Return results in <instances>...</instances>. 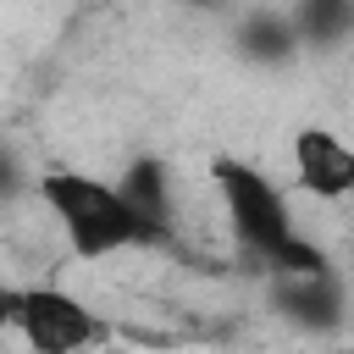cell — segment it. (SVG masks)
I'll return each instance as SVG.
<instances>
[{
    "mask_svg": "<svg viewBox=\"0 0 354 354\" xmlns=\"http://www.w3.org/2000/svg\"><path fill=\"white\" fill-rule=\"evenodd\" d=\"M271 299L277 310L304 326V332H337L343 326V277L337 271H321V277H282L271 282Z\"/></svg>",
    "mask_w": 354,
    "mask_h": 354,
    "instance_id": "cell-5",
    "label": "cell"
},
{
    "mask_svg": "<svg viewBox=\"0 0 354 354\" xmlns=\"http://www.w3.org/2000/svg\"><path fill=\"white\" fill-rule=\"evenodd\" d=\"M293 177L304 194H315L326 205L354 199V144L326 127H299L293 133Z\"/></svg>",
    "mask_w": 354,
    "mask_h": 354,
    "instance_id": "cell-4",
    "label": "cell"
},
{
    "mask_svg": "<svg viewBox=\"0 0 354 354\" xmlns=\"http://www.w3.org/2000/svg\"><path fill=\"white\" fill-rule=\"evenodd\" d=\"M6 326L33 348V354H88L111 343V321L83 304L77 293L55 288V282H33V288H6L0 299Z\"/></svg>",
    "mask_w": 354,
    "mask_h": 354,
    "instance_id": "cell-3",
    "label": "cell"
},
{
    "mask_svg": "<svg viewBox=\"0 0 354 354\" xmlns=\"http://www.w3.org/2000/svg\"><path fill=\"white\" fill-rule=\"evenodd\" d=\"M39 205L50 210V221L61 227L77 260H116V254H144V249L171 243V232L155 227L116 183L88 177V171H44Z\"/></svg>",
    "mask_w": 354,
    "mask_h": 354,
    "instance_id": "cell-2",
    "label": "cell"
},
{
    "mask_svg": "<svg viewBox=\"0 0 354 354\" xmlns=\"http://www.w3.org/2000/svg\"><path fill=\"white\" fill-rule=\"evenodd\" d=\"M188 6H205V0H188Z\"/></svg>",
    "mask_w": 354,
    "mask_h": 354,
    "instance_id": "cell-9",
    "label": "cell"
},
{
    "mask_svg": "<svg viewBox=\"0 0 354 354\" xmlns=\"http://www.w3.org/2000/svg\"><path fill=\"white\" fill-rule=\"evenodd\" d=\"M354 28V0H299V33L310 44H337Z\"/></svg>",
    "mask_w": 354,
    "mask_h": 354,
    "instance_id": "cell-7",
    "label": "cell"
},
{
    "mask_svg": "<svg viewBox=\"0 0 354 354\" xmlns=\"http://www.w3.org/2000/svg\"><path fill=\"white\" fill-rule=\"evenodd\" d=\"M238 44H243L249 61H282V55H293L299 33H293L282 17H249L243 33H238Z\"/></svg>",
    "mask_w": 354,
    "mask_h": 354,
    "instance_id": "cell-8",
    "label": "cell"
},
{
    "mask_svg": "<svg viewBox=\"0 0 354 354\" xmlns=\"http://www.w3.org/2000/svg\"><path fill=\"white\" fill-rule=\"evenodd\" d=\"M210 177H216V194H221L232 243H238L271 282L332 271L326 249L299 232L293 205H288V194H282V183H277L271 171H260L254 160H238V155H216V160H210Z\"/></svg>",
    "mask_w": 354,
    "mask_h": 354,
    "instance_id": "cell-1",
    "label": "cell"
},
{
    "mask_svg": "<svg viewBox=\"0 0 354 354\" xmlns=\"http://www.w3.org/2000/svg\"><path fill=\"white\" fill-rule=\"evenodd\" d=\"M116 188L155 221V227H166L171 232V216H177V199H171V177H166V166L155 160V155H138L122 177H116Z\"/></svg>",
    "mask_w": 354,
    "mask_h": 354,
    "instance_id": "cell-6",
    "label": "cell"
}]
</instances>
